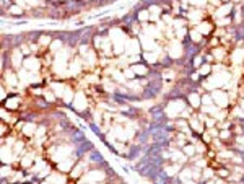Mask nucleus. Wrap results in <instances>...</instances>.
<instances>
[{
  "label": "nucleus",
  "mask_w": 244,
  "mask_h": 184,
  "mask_svg": "<svg viewBox=\"0 0 244 184\" xmlns=\"http://www.w3.org/2000/svg\"><path fill=\"white\" fill-rule=\"evenodd\" d=\"M88 161L90 163H98V165H106L104 158H103V155L99 152H96V150H91V153L88 155Z\"/></svg>",
  "instance_id": "f257e3e1"
},
{
  "label": "nucleus",
  "mask_w": 244,
  "mask_h": 184,
  "mask_svg": "<svg viewBox=\"0 0 244 184\" xmlns=\"http://www.w3.org/2000/svg\"><path fill=\"white\" fill-rule=\"evenodd\" d=\"M212 99H215L216 103H221V108L226 106V95H225V91H221V90H215V91H212Z\"/></svg>",
  "instance_id": "f03ea898"
},
{
  "label": "nucleus",
  "mask_w": 244,
  "mask_h": 184,
  "mask_svg": "<svg viewBox=\"0 0 244 184\" xmlns=\"http://www.w3.org/2000/svg\"><path fill=\"white\" fill-rule=\"evenodd\" d=\"M88 150H90V152L93 150V143H91V142H83L81 147L77 150V156H83V153L88 152Z\"/></svg>",
  "instance_id": "7ed1b4c3"
},
{
  "label": "nucleus",
  "mask_w": 244,
  "mask_h": 184,
  "mask_svg": "<svg viewBox=\"0 0 244 184\" xmlns=\"http://www.w3.org/2000/svg\"><path fill=\"white\" fill-rule=\"evenodd\" d=\"M18 103H20L18 96L11 95L10 98L7 99V109H16V108H18Z\"/></svg>",
  "instance_id": "20e7f679"
},
{
  "label": "nucleus",
  "mask_w": 244,
  "mask_h": 184,
  "mask_svg": "<svg viewBox=\"0 0 244 184\" xmlns=\"http://www.w3.org/2000/svg\"><path fill=\"white\" fill-rule=\"evenodd\" d=\"M132 70L135 72V73H143V75L150 72L148 68L145 67V65H143V64H135V65H132Z\"/></svg>",
  "instance_id": "39448f33"
},
{
  "label": "nucleus",
  "mask_w": 244,
  "mask_h": 184,
  "mask_svg": "<svg viewBox=\"0 0 244 184\" xmlns=\"http://www.w3.org/2000/svg\"><path fill=\"white\" fill-rule=\"evenodd\" d=\"M189 101H190V104H192V103L195 104L194 108H199V106H200V98L195 95V93H190V95H189Z\"/></svg>",
  "instance_id": "423d86ee"
},
{
  "label": "nucleus",
  "mask_w": 244,
  "mask_h": 184,
  "mask_svg": "<svg viewBox=\"0 0 244 184\" xmlns=\"http://www.w3.org/2000/svg\"><path fill=\"white\" fill-rule=\"evenodd\" d=\"M72 138H73V140H75V142L85 140V134H83V132H81V131H75V132H73V134H72Z\"/></svg>",
  "instance_id": "0eeeda50"
},
{
  "label": "nucleus",
  "mask_w": 244,
  "mask_h": 184,
  "mask_svg": "<svg viewBox=\"0 0 244 184\" xmlns=\"http://www.w3.org/2000/svg\"><path fill=\"white\" fill-rule=\"evenodd\" d=\"M218 137L221 138V140H225V138H230V137H231V131H228V129H223L221 132H218Z\"/></svg>",
  "instance_id": "6e6552de"
},
{
  "label": "nucleus",
  "mask_w": 244,
  "mask_h": 184,
  "mask_svg": "<svg viewBox=\"0 0 244 184\" xmlns=\"http://www.w3.org/2000/svg\"><path fill=\"white\" fill-rule=\"evenodd\" d=\"M182 150H184L185 155H194L195 153V147L194 145H184L182 147Z\"/></svg>",
  "instance_id": "1a4fd4ad"
},
{
  "label": "nucleus",
  "mask_w": 244,
  "mask_h": 184,
  "mask_svg": "<svg viewBox=\"0 0 244 184\" xmlns=\"http://www.w3.org/2000/svg\"><path fill=\"white\" fill-rule=\"evenodd\" d=\"M216 174H218V176H221V178H228V176H230V171H228L226 168H220V170L216 171Z\"/></svg>",
  "instance_id": "9d476101"
},
{
  "label": "nucleus",
  "mask_w": 244,
  "mask_h": 184,
  "mask_svg": "<svg viewBox=\"0 0 244 184\" xmlns=\"http://www.w3.org/2000/svg\"><path fill=\"white\" fill-rule=\"evenodd\" d=\"M210 70H212V68H210V65H208V64H203L202 68H200V73H202V75L205 73V75H207V73H210Z\"/></svg>",
  "instance_id": "9b49d317"
},
{
  "label": "nucleus",
  "mask_w": 244,
  "mask_h": 184,
  "mask_svg": "<svg viewBox=\"0 0 244 184\" xmlns=\"http://www.w3.org/2000/svg\"><path fill=\"white\" fill-rule=\"evenodd\" d=\"M148 18H150V16H148V11H146V10H142L138 13V20H148Z\"/></svg>",
  "instance_id": "f8f14e48"
},
{
  "label": "nucleus",
  "mask_w": 244,
  "mask_h": 184,
  "mask_svg": "<svg viewBox=\"0 0 244 184\" xmlns=\"http://www.w3.org/2000/svg\"><path fill=\"white\" fill-rule=\"evenodd\" d=\"M39 41H41V44H49L51 41H52V38H51V36H42Z\"/></svg>",
  "instance_id": "ddd939ff"
},
{
  "label": "nucleus",
  "mask_w": 244,
  "mask_h": 184,
  "mask_svg": "<svg viewBox=\"0 0 244 184\" xmlns=\"http://www.w3.org/2000/svg\"><path fill=\"white\" fill-rule=\"evenodd\" d=\"M2 5H4V7H8V8H10L13 4H11V0H2Z\"/></svg>",
  "instance_id": "4468645a"
},
{
  "label": "nucleus",
  "mask_w": 244,
  "mask_h": 184,
  "mask_svg": "<svg viewBox=\"0 0 244 184\" xmlns=\"http://www.w3.org/2000/svg\"><path fill=\"white\" fill-rule=\"evenodd\" d=\"M21 52H24V56H29V49L26 46H23V44H21Z\"/></svg>",
  "instance_id": "2eb2a0df"
},
{
  "label": "nucleus",
  "mask_w": 244,
  "mask_h": 184,
  "mask_svg": "<svg viewBox=\"0 0 244 184\" xmlns=\"http://www.w3.org/2000/svg\"><path fill=\"white\" fill-rule=\"evenodd\" d=\"M213 5H221V0H210Z\"/></svg>",
  "instance_id": "dca6fc26"
},
{
  "label": "nucleus",
  "mask_w": 244,
  "mask_h": 184,
  "mask_svg": "<svg viewBox=\"0 0 244 184\" xmlns=\"http://www.w3.org/2000/svg\"><path fill=\"white\" fill-rule=\"evenodd\" d=\"M243 104H244V101H243Z\"/></svg>",
  "instance_id": "f3484780"
}]
</instances>
